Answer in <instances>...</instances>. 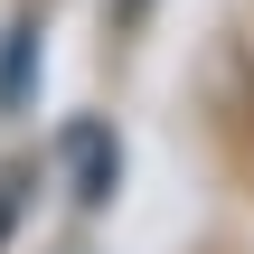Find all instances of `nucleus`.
I'll list each match as a JSON object with an SVG mask.
<instances>
[{
	"label": "nucleus",
	"instance_id": "f03ea898",
	"mask_svg": "<svg viewBox=\"0 0 254 254\" xmlns=\"http://www.w3.org/2000/svg\"><path fill=\"white\" fill-rule=\"evenodd\" d=\"M28 75H38V19H9V38H0V113L28 104Z\"/></svg>",
	"mask_w": 254,
	"mask_h": 254
},
{
	"label": "nucleus",
	"instance_id": "f257e3e1",
	"mask_svg": "<svg viewBox=\"0 0 254 254\" xmlns=\"http://www.w3.org/2000/svg\"><path fill=\"white\" fill-rule=\"evenodd\" d=\"M113 179H123L113 132H104V123H75V132H66V189H75V207H104Z\"/></svg>",
	"mask_w": 254,
	"mask_h": 254
}]
</instances>
